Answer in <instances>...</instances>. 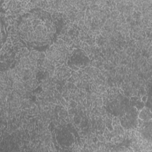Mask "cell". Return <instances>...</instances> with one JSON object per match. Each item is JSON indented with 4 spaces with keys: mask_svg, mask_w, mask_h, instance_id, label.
Segmentation results:
<instances>
[{
    "mask_svg": "<svg viewBox=\"0 0 152 152\" xmlns=\"http://www.w3.org/2000/svg\"><path fill=\"white\" fill-rule=\"evenodd\" d=\"M18 34L28 47L43 50L53 42L57 27L51 15L42 9H33L21 16Z\"/></svg>",
    "mask_w": 152,
    "mask_h": 152,
    "instance_id": "obj_1",
    "label": "cell"
},
{
    "mask_svg": "<svg viewBox=\"0 0 152 152\" xmlns=\"http://www.w3.org/2000/svg\"><path fill=\"white\" fill-rule=\"evenodd\" d=\"M139 118L143 121H148L151 119V112L147 108H144L139 114Z\"/></svg>",
    "mask_w": 152,
    "mask_h": 152,
    "instance_id": "obj_2",
    "label": "cell"
}]
</instances>
